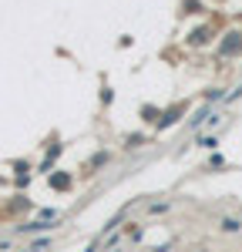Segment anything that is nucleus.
<instances>
[{"mask_svg":"<svg viewBox=\"0 0 242 252\" xmlns=\"http://www.w3.org/2000/svg\"><path fill=\"white\" fill-rule=\"evenodd\" d=\"M242 222L239 219H225V222H222V229H229V232H236V229H239Z\"/></svg>","mask_w":242,"mask_h":252,"instance_id":"obj_4","label":"nucleus"},{"mask_svg":"<svg viewBox=\"0 0 242 252\" xmlns=\"http://www.w3.org/2000/svg\"><path fill=\"white\" fill-rule=\"evenodd\" d=\"M205 118H209V108H202L199 115H195V118H192V121H188V128H199V125H202V121H205Z\"/></svg>","mask_w":242,"mask_h":252,"instance_id":"obj_2","label":"nucleus"},{"mask_svg":"<svg viewBox=\"0 0 242 252\" xmlns=\"http://www.w3.org/2000/svg\"><path fill=\"white\" fill-rule=\"evenodd\" d=\"M67 185H71L67 175H54V189H67Z\"/></svg>","mask_w":242,"mask_h":252,"instance_id":"obj_3","label":"nucleus"},{"mask_svg":"<svg viewBox=\"0 0 242 252\" xmlns=\"http://www.w3.org/2000/svg\"><path fill=\"white\" fill-rule=\"evenodd\" d=\"M242 47V34H225V40H222V47H219V54L222 58H229V54H236Z\"/></svg>","mask_w":242,"mask_h":252,"instance_id":"obj_1","label":"nucleus"}]
</instances>
